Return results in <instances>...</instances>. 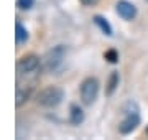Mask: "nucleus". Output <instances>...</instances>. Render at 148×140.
<instances>
[{
  "instance_id": "1",
  "label": "nucleus",
  "mask_w": 148,
  "mask_h": 140,
  "mask_svg": "<svg viewBox=\"0 0 148 140\" xmlns=\"http://www.w3.org/2000/svg\"><path fill=\"white\" fill-rule=\"evenodd\" d=\"M63 99H64V91L58 86L45 87L43 91L38 92V97H36L38 104L43 106V107H48V109L59 106V104L63 102Z\"/></svg>"
},
{
  "instance_id": "2",
  "label": "nucleus",
  "mask_w": 148,
  "mask_h": 140,
  "mask_svg": "<svg viewBox=\"0 0 148 140\" xmlns=\"http://www.w3.org/2000/svg\"><path fill=\"white\" fill-rule=\"evenodd\" d=\"M140 124V114H138V107L135 102H127L125 106V119L119 125V132L122 135L130 134L132 130L137 129V125Z\"/></svg>"
},
{
  "instance_id": "3",
  "label": "nucleus",
  "mask_w": 148,
  "mask_h": 140,
  "mask_svg": "<svg viewBox=\"0 0 148 140\" xmlns=\"http://www.w3.org/2000/svg\"><path fill=\"white\" fill-rule=\"evenodd\" d=\"M64 56H66V48L61 46V45L53 49H49L45 54V58H43V68H45V71H49V73L56 71L59 66L63 65Z\"/></svg>"
},
{
  "instance_id": "4",
  "label": "nucleus",
  "mask_w": 148,
  "mask_h": 140,
  "mask_svg": "<svg viewBox=\"0 0 148 140\" xmlns=\"http://www.w3.org/2000/svg\"><path fill=\"white\" fill-rule=\"evenodd\" d=\"M79 92L82 102L86 106H90L97 99V94H99V81L95 78H86L84 81L81 82Z\"/></svg>"
},
{
  "instance_id": "5",
  "label": "nucleus",
  "mask_w": 148,
  "mask_h": 140,
  "mask_svg": "<svg viewBox=\"0 0 148 140\" xmlns=\"http://www.w3.org/2000/svg\"><path fill=\"white\" fill-rule=\"evenodd\" d=\"M38 68H40V58L36 54H25L16 63L18 74H32V73H36Z\"/></svg>"
},
{
  "instance_id": "6",
  "label": "nucleus",
  "mask_w": 148,
  "mask_h": 140,
  "mask_svg": "<svg viewBox=\"0 0 148 140\" xmlns=\"http://www.w3.org/2000/svg\"><path fill=\"white\" fill-rule=\"evenodd\" d=\"M117 13L119 16H122L123 20H133L137 16V7L133 5L128 0H119L117 2Z\"/></svg>"
},
{
  "instance_id": "7",
  "label": "nucleus",
  "mask_w": 148,
  "mask_h": 140,
  "mask_svg": "<svg viewBox=\"0 0 148 140\" xmlns=\"http://www.w3.org/2000/svg\"><path fill=\"white\" fill-rule=\"evenodd\" d=\"M69 122L73 125H79L84 122V112H82V109L79 107V106H76V104H73L71 107H69Z\"/></svg>"
},
{
  "instance_id": "8",
  "label": "nucleus",
  "mask_w": 148,
  "mask_h": 140,
  "mask_svg": "<svg viewBox=\"0 0 148 140\" xmlns=\"http://www.w3.org/2000/svg\"><path fill=\"white\" fill-rule=\"evenodd\" d=\"M32 96V87H21L20 84L16 86V97H15V104L16 107H20L21 104H25L28 101V97Z\"/></svg>"
},
{
  "instance_id": "9",
  "label": "nucleus",
  "mask_w": 148,
  "mask_h": 140,
  "mask_svg": "<svg viewBox=\"0 0 148 140\" xmlns=\"http://www.w3.org/2000/svg\"><path fill=\"white\" fill-rule=\"evenodd\" d=\"M15 40H16V45H18V46H20V45H23L28 40L27 28L23 27L20 22H16V25H15Z\"/></svg>"
},
{
  "instance_id": "10",
  "label": "nucleus",
  "mask_w": 148,
  "mask_h": 140,
  "mask_svg": "<svg viewBox=\"0 0 148 140\" xmlns=\"http://www.w3.org/2000/svg\"><path fill=\"white\" fill-rule=\"evenodd\" d=\"M94 23H95L99 28H101V32L104 33V35H107V36H112V27L109 25V22H107L104 16L95 15V16H94Z\"/></svg>"
},
{
  "instance_id": "11",
  "label": "nucleus",
  "mask_w": 148,
  "mask_h": 140,
  "mask_svg": "<svg viewBox=\"0 0 148 140\" xmlns=\"http://www.w3.org/2000/svg\"><path fill=\"white\" fill-rule=\"evenodd\" d=\"M117 86H119V73L117 71H112L110 78H109V82H107V94L110 96L112 92L117 89Z\"/></svg>"
},
{
  "instance_id": "12",
  "label": "nucleus",
  "mask_w": 148,
  "mask_h": 140,
  "mask_svg": "<svg viewBox=\"0 0 148 140\" xmlns=\"http://www.w3.org/2000/svg\"><path fill=\"white\" fill-rule=\"evenodd\" d=\"M35 5V0H16V7L20 10H30Z\"/></svg>"
},
{
  "instance_id": "13",
  "label": "nucleus",
  "mask_w": 148,
  "mask_h": 140,
  "mask_svg": "<svg viewBox=\"0 0 148 140\" xmlns=\"http://www.w3.org/2000/svg\"><path fill=\"white\" fill-rule=\"evenodd\" d=\"M104 58H106L109 63H117V61H119V53H117L115 49H109V51L104 53Z\"/></svg>"
},
{
  "instance_id": "14",
  "label": "nucleus",
  "mask_w": 148,
  "mask_h": 140,
  "mask_svg": "<svg viewBox=\"0 0 148 140\" xmlns=\"http://www.w3.org/2000/svg\"><path fill=\"white\" fill-rule=\"evenodd\" d=\"M84 7H94L95 3H99V0H79Z\"/></svg>"
},
{
  "instance_id": "15",
  "label": "nucleus",
  "mask_w": 148,
  "mask_h": 140,
  "mask_svg": "<svg viewBox=\"0 0 148 140\" xmlns=\"http://www.w3.org/2000/svg\"><path fill=\"white\" fill-rule=\"evenodd\" d=\"M145 134H147V137H148V127H147V130H145Z\"/></svg>"
}]
</instances>
